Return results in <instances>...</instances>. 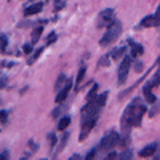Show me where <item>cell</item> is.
<instances>
[{"label":"cell","mask_w":160,"mask_h":160,"mask_svg":"<svg viewBox=\"0 0 160 160\" xmlns=\"http://www.w3.org/2000/svg\"><path fill=\"white\" fill-rule=\"evenodd\" d=\"M7 118H8V114H7L5 111H0V122L5 123V122H7Z\"/></svg>","instance_id":"24"},{"label":"cell","mask_w":160,"mask_h":160,"mask_svg":"<svg viewBox=\"0 0 160 160\" xmlns=\"http://www.w3.org/2000/svg\"><path fill=\"white\" fill-rule=\"evenodd\" d=\"M157 85V77L152 80V82H148L144 85V90H142V95H144V99L148 101L149 104H154L155 102V96L152 95V87Z\"/></svg>","instance_id":"7"},{"label":"cell","mask_w":160,"mask_h":160,"mask_svg":"<svg viewBox=\"0 0 160 160\" xmlns=\"http://www.w3.org/2000/svg\"><path fill=\"white\" fill-rule=\"evenodd\" d=\"M69 123H71V117H69V115H66V117H62V118L59 120V123H58V130H59V131L66 130V128L69 127Z\"/></svg>","instance_id":"13"},{"label":"cell","mask_w":160,"mask_h":160,"mask_svg":"<svg viewBox=\"0 0 160 160\" xmlns=\"http://www.w3.org/2000/svg\"><path fill=\"white\" fill-rule=\"evenodd\" d=\"M123 53H125V47L115 48V50L111 53V58H114V59H118V58H122V56H123Z\"/></svg>","instance_id":"15"},{"label":"cell","mask_w":160,"mask_h":160,"mask_svg":"<svg viewBox=\"0 0 160 160\" xmlns=\"http://www.w3.org/2000/svg\"><path fill=\"white\" fill-rule=\"evenodd\" d=\"M5 85V78H2V80H0V88H2Z\"/></svg>","instance_id":"30"},{"label":"cell","mask_w":160,"mask_h":160,"mask_svg":"<svg viewBox=\"0 0 160 160\" xmlns=\"http://www.w3.org/2000/svg\"><path fill=\"white\" fill-rule=\"evenodd\" d=\"M157 83L160 85V77H157Z\"/></svg>","instance_id":"31"},{"label":"cell","mask_w":160,"mask_h":160,"mask_svg":"<svg viewBox=\"0 0 160 160\" xmlns=\"http://www.w3.org/2000/svg\"><path fill=\"white\" fill-rule=\"evenodd\" d=\"M96 90H98V85H93V90L88 93V98H87V101H93L98 95H96Z\"/></svg>","instance_id":"19"},{"label":"cell","mask_w":160,"mask_h":160,"mask_svg":"<svg viewBox=\"0 0 160 160\" xmlns=\"http://www.w3.org/2000/svg\"><path fill=\"white\" fill-rule=\"evenodd\" d=\"M43 8L42 2H38V3H32L29 7H26L24 8V16H32V15H37V13H40Z\"/></svg>","instance_id":"9"},{"label":"cell","mask_w":160,"mask_h":160,"mask_svg":"<svg viewBox=\"0 0 160 160\" xmlns=\"http://www.w3.org/2000/svg\"><path fill=\"white\" fill-rule=\"evenodd\" d=\"M120 34H122V22L114 19L111 24H109V28L108 31L104 32L102 38L99 40V45L101 47H106V45H111L112 42H115V40L120 37Z\"/></svg>","instance_id":"2"},{"label":"cell","mask_w":160,"mask_h":160,"mask_svg":"<svg viewBox=\"0 0 160 160\" xmlns=\"http://www.w3.org/2000/svg\"><path fill=\"white\" fill-rule=\"evenodd\" d=\"M118 138H120V135L117 131L108 133V135H106L101 139V142H99V151H109V149L115 148V146L118 144Z\"/></svg>","instance_id":"4"},{"label":"cell","mask_w":160,"mask_h":160,"mask_svg":"<svg viewBox=\"0 0 160 160\" xmlns=\"http://www.w3.org/2000/svg\"><path fill=\"white\" fill-rule=\"evenodd\" d=\"M157 148H158L157 142H152V144H149V146H146L144 149H141L138 155H139V157H152V155L157 152Z\"/></svg>","instance_id":"10"},{"label":"cell","mask_w":160,"mask_h":160,"mask_svg":"<svg viewBox=\"0 0 160 160\" xmlns=\"http://www.w3.org/2000/svg\"><path fill=\"white\" fill-rule=\"evenodd\" d=\"M96 120H98V115H93V117L83 118V122H82V130H80V136H78L80 141H85V139H87L88 133L93 130V127L96 125Z\"/></svg>","instance_id":"5"},{"label":"cell","mask_w":160,"mask_h":160,"mask_svg":"<svg viewBox=\"0 0 160 160\" xmlns=\"http://www.w3.org/2000/svg\"><path fill=\"white\" fill-rule=\"evenodd\" d=\"M144 114H146V106L139 99L133 101L127 108V111H125V114L122 117V127H123V130L127 131L131 127H138L141 123Z\"/></svg>","instance_id":"1"},{"label":"cell","mask_w":160,"mask_h":160,"mask_svg":"<svg viewBox=\"0 0 160 160\" xmlns=\"http://www.w3.org/2000/svg\"><path fill=\"white\" fill-rule=\"evenodd\" d=\"M95 155H96V149H93V151H90V152L87 154V157H85V158H87V160H90V158H93Z\"/></svg>","instance_id":"25"},{"label":"cell","mask_w":160,"mask_h":160,"mask_svg":"<svg viewBox=\"0 0 160 160\" xmlns=\"http://www.w3.org/2000/svg\"><path fill=\"white\" fill-rule=\"evenodd\" d=\"M22 50H24V53H31V51H32V47H31V45H24Z\"/></svg>","instance_id":"26"},{"label":"cell","mask_w":160,"mask_h":160,"mask_svg":"<svg viewBox=\"0 0 160 160\" xmlns=\"http://www.w3.org/2000/svg\"><path fill=\"white\" fill-rule=\"evenodd\" d=\"M58 40V35L55 34V32H51L50 35H48V38H47V45H51L53 42H56Z\"/></svg>","instance_id":"20"},{"label":"cell","mask_w":160,"mask_h":160,"mask_svg":"<svg viewBox=\"0 0 160 160\" xmlns=\"http://www.w3.org/2000/svg\"><path fill=\"white\" fill-rule=\"evenodd\" d=\"M62 5H64V2H58V3H56V7H55V10H61V8H62Z\"/></svg>","instance_id":"27"},{"label":"cell","mask_w":160,"mask_h":160,"mask_svg":"<svg viewBox=\"0 0 160 160\" xmlns=\"http://www.w3.org/2000/svg\"><path fill=\"white\" fill-rule=\"evenodd\" d=\"M66 82H68V78H66L64 75H59V77H58V80H56V85H55L56 91H59V90L66 85Z\"/></svg>","instance_id":"16"},{"label":"cell","mask_w":160,"mask_h":160,"mask_svg":"<svg viewBox=\"0 0 160 160\" xmlns=\"http://www.w3.org/2000/svg\"><path fill=\"white\" fill-rule=\"evenodd\" d=\"M133 155V152L130 151V149H127L125 152H122V154H118V158H130Z\"/></svg>","instance_id":"23"},{"label":"cell","mask_w":160,"mask_h":160,"mask_svg":"<svg viewBox=\"0 0 160 160\" xmlns=\"http://www.w3.org/2000/svg\"><path fill=\"white\" fill-rule=\"evenodd\" d=\"M71 88H72V80L71 78H68V82H66V85L58 91V96H56V101L58 102H62L66 98H68V95H69V91H71Z\"/></svg>","instance_id":"8"},{"label":"cell","mask_w":160,"mask_h":160,"mask_svg":"<svg viewBox=\"0 0 160 160\" xmlns=\"http://www.w3.org/2000/svg\"><path fill=\"white\" fill-rule=\"evenodd\" d=\"M130 68H131V56H125V58L122 59V62H120L118 72H117V82H118V85H123V83L127 82Z\"/></svg>","instance_id":"3"},{"label":"cell","mask_w":160,"mask_h":160,"mask_svg":"<svg viewBox=\"0 0 160 160\" xmlns=\"http://www.w3.org/2000/svg\"><path fill=\"white\" fill-rule=\"evenodd\" d=\"M42 32H43V28H42V26H38V28L34 29V32H32V43H37V42H38L40 34H42Z\"/></svg>","instance_id":"14"},{"label":"cell","mask_w":160,"mask_h":160,"mask_svg":"<svg viewBox=\"0 0 160 160\" xmlns=\"http://www.w3.org/2000/svg\"><path fill=\"white\" fill-rule=\"evenodd\" d=\"M142 53H144V48L139 43H131V59L138 58L139 55H142Z\"/></svg>","instance_id":"12"},{"label":"cell","mask_w":160,"mask_h":160,"mask_svg":"<svg viewBox=\"0 0 160 160\" xmlns=\"http://www.w3.org/2000/svg\"><path fill=\"white\" fill-rule=\"evenodd\" d=\"M42 51H43L42 48H38V50H37V51L34 53V55H32V58H31V59H28V64H34V62H35V61L38 59V56L42 55Z\"/></svg>","instance_id":"18"},{"label":"cell","mask_w":160,"mask_h":160,"mask_svg":"<svg viewBox=\"0 0 160 160\" xmlns=\"http://www.w3.org/2000/svg\"><path fill=\"white\" fill-rule=\"evenodd\" d=\"M112 21H114V10L112 8H106L98 15L96 26L98 28H106V26H109Z\"/></svg>","instance_id":"6"},{"label":"cell","mask_w":160,"mask_h":160,"mask_svg":"<svg viewBox=\"0 0 160 160\" xmlns=\"http://www.w3.org/2000/svg\"><path fill=\"white\" fill-rule=\"evenodd\" d=\"M7 42H8L7 35H2V37H0V43H2V45H0V48H2V51L7 50Z\"/></svg>","instance_id":"21"},{"label":"cell","mask_w":160,"mask_h":160,"mask_svg":"<svg viewBox=\"0 0 160 160\" xmlns=\"http://www.w3.org/2000/svg\"><path fill=\"white\" fill-rule=\"evenodd\" d=\"M158 149H160V148H158ZM157 157H160V154H157Z\"/></svg>","instance_id":"32"},{"label":"cell","mask_w":160,"mask_h":160,"mask_svg":"<svg viewBox=\"0 0 160 160\" xmlns=\"http://www.w3.org/2000/svg\"><path fill=\"white\" fill-rule=\"evenodd\" d=\"M108 157H109V158H115V157H118V154H114V152H112V154H109Z\"/></svg>","instance_id":"29"},{"label":"cell","mask_w":160,"mask_h":160,"mask_svg":"<svg viewBox=\"0 0 160 160\" xmlns=\"http://www.w3.org/2000/svg\"><path fill=\"white\" fill-rule=\"evenodd\" d=\"M158 24H160V21L155 18V15H149L141 21V28H155Z\"/></svg>","instance_id":"11"},{"label":"cell","mask_w":160,"mask_h":160,"mask_svg":"<svg viewBox=\"0 0 160 160\" xmlns=\"http://www.w3.org/2000/svg\"><path fill=\"white\" fill-rule=\"evenodd\" d=\"M155 18L160 21V5H158V8H157V13H155Z\"/></svg>","instance_id":"28"},{"label":"cell","mask_w":160,"mask_h":160,"mask_svg":"<svg viewBox=\"0 0 160 160\" xmlns=\"http://www.w3.org/2000/svg\"><path fill=\"white\" fill-rule=\"evenodd\" d=\"M111 55L109 56H102L101 59H99V66H109V62H111Z\"/></svg>","instance_id":"22"},{"label":"cell","mask_w":160,"mask_h":160,"mask_svg":"<svg viewBox=\"0 0 160 160\" xmlns=\"http://www.w3.org/2000/svg\"><path fill=\"white\" fill-rule=\"evenodd\" d=\"M85 68H82L78 71V75H77V83H75V90H78L80 88V83H82V80H83V77H85Z\"/></svg>","instance_id":"17"}]
</instances>
